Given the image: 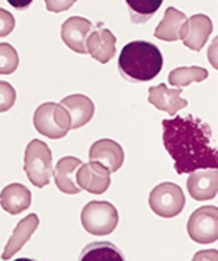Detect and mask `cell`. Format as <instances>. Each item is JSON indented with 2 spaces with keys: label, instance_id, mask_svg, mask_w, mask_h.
<instances>
[{
  "label": "cell",
  "instance_id": "obj_1",
  "mask_svg": "<svg viewBox=\"0 0 218 261\" xmlns=\"http://www.w3.org/2000/svg\"><path fill=\"white\" fill-rule=\"evenodd\" d=\"M163 145L179 175L195 169L218 168V152L211 127L192 114L162 121Z\"/></svg>",
  "mask_w": 218,
  "mask_h": 261
},
{
  "label": "cell",
  "instance_id": "obj_2",
  "mask_svg": "<svg viewBox=\"0 0 218 261\" xmlns=\"http://www.w3.org/2000/svg\"><path fill=\"white\" fill-rule=\"evenodd\" d=\"M163 54L148 41L128 42L118 59L119 73L128 82L153 81L163 69Z\"/></svg>",
  "mask_w": 218,
  "mask_h": 261
},
{
  "label": "cell",
  "instance_id": "obj_3",
  "mask_svg": "<svg viewBox=\"0 0 218 261\" xmlns=\"http://www.w3.org/2000/svg\"><path fill=\"white\" fill-rule=\"evenodd\" d=\"M23 169L35 187L48 186L52 177V153L45 142L35 139L28 143L25 149Z\"/></svg>",
  "mask_w": 218,
  "mask_h": 261
},
{
  "label": "cell",
  "instance_id": "obj_4",
  "mask_svg": "<svg viewBox=\"0 0 218 261\" xmlns=\"http://www.w3.org/2000/svg\"><path fill=\"white\" fill-rule=\"evenodd\" d=\"M34 125L40 135L57 140L72 130V118L61 104L45 102L35 110Z\"/></svg>",
  "mask_w": 218,
  "mask_h": 261
},
{
  "label": "cell",
  "instance_id": "obj_5",
  "mask_svg": "<svg viewBox=\"0 0 218 261\" xmlns=\"http://www.w3.org/2000/svg\"><path fill=\"white\" fill-rule=\"evenodd\" d=\"M80 220L90 235H109L119 222L118 210L109 201H90L82 210Z\"/></svg>",
  "mask_w": 218,
  "mask_h": 261
},
{
  "label": "cell",
  "instance_id": "obj_6",
  "mask_svg": "<svg viewBox=\"0 0 218 261\" xmlns=\"http://www.w3.org/2000/svg\"><path fill=\"white\" fill-rule=\"evenodd\" d=\"M185 194L182 188L175 182H162L151 190L148 204L157 216L162 218H175L185 209Z\"/></svg>",
  "mask_w": 218,
  "mask_h": 261
},
{
  "label": "cell",
  "instance_id": "obj_7",
  "mask_svg": "<svg viewBox=\"0 0 218 261\" xmlns=\"http://www.w3.org/2000/svg\"><path fill=\"white\" fill-rule=\"evenodd\" d=\"M188 233L198 244H212L218 238V210L215 206H204L195 210L188 220Z\"/></svg>",
  "mask_w": 218,
  "mask_h": 261
},
{
  "label": "cell",
  "instance_id": "obj_8",
  "mask_svg": "<svg viewBox=\"0 0 218 261\" xmlns=\"http://www.w3.org/2000/svg\"><path fill=\"white\" fill-rule=\"evenodd\" d=\"M86 50L99 63H108L116 53V37L99 22L86 40Z\"/></svg>",
  "mask_w": 218,
  "mask_h": 261
},
{
  "label": "cell",
  "instance_id": "obj_9",
  "mask_svg": "<svg viewBox=\"0 0 218 261\" xmlns=\"http://www.w3.org/2000/svg\"><path fill=\"white\" fill-rule=\"evenodd\" d=\"M186 186L189 196L197 201L214 199L218 191L217 168H204L192 171L188 177Z\"/></svg>",
  "mask_w": 218,
  "mask_h": 261
},
{
  "label": "cell",
  "instance_id": "obj_10",
  "mask_svg": "<svg viewBox=\"0 0 218 261\" xmlns=\"http://www.w3.org/2000/svg\"><path fill=\"white\" fill-rule=\"evenodd\" d=\"M77 184L90 194H104L111 186V172L102 164L90 161L77 171Z\"/></svg>",
  "mask_w": 218,
  "mask_h": 261
},
{
  "label": "cell",
  "instance_id": "obj_11",
  "mask_svg": "<svg viewBox=\"0 0 218 261\" xmlns=\"http://www.w3.org/2000/svg\"><path fill=\"white\" fill-rule=\"evenodd\" d=\"M94 30V23L82 16H72L66 19L61 27V40L64 44L72 48L73 51L86 54V40L90 31Z\"/></svg>",
  "mask_w": 218,
  "mask_h": 261
},
{
  "label": "cell",
  "instance_id": "obj_12",
  "mask_svg": "<svg viewBox=\"0 0 218 261\" xmlns=\"http://www.w3.org/2000/svg\"><path fill=\"white\" fill-rule=\"evenodd\" d=\"M89 159L102 164L105 168H108L109 172H116L122 167L125 155L121 145L111 139H101L90 146Z\"/></svg>",
  "mask_w": 218,
  "mask_h": 261
},
{
  "label": "cell",
  "instance_id": "obj_13",
  "mask_svg": "<svg viewBox=\"0 0 218 261\" xmlns=\"http://www.w3.org/2000/svg\"><path fill=\"white\" fill-rule=\"evenodd\" d=\"M148 102L157 110L165 111L170 117L176 115L177 111L183 110L188 105L186 99L182 98V89H169L165 84L157 85L148 89Z\"/></svg>",
  "mask_w": 218,
  "mask_h": 261
},
{
  "label": "cell",
  "instance_id": "obj_14",
  "mask_svg": "<svg viewBox=\"0 0 218 261\" xmlns=\"http://www.w3.org/2000/svg\"><path fill=\"white\" fill-rule=\"evenodd\" d=\"M82 161L79 158L64 156L61 158L52 171L55 179V186L60 191L66 194H79L80 186L77 184V171L82 167Z\"/></svg>",
  "mask_w": 218,
  "mask_h": 261
},
{
  "label": "cell",
  "instance_id": "obj_15",
  "mask_svg": "<svg viewBox=\"0 0 218 261\" xmlns=\"http://www.w3.org/2000/svg\"><path fill=\"white\" fill-rule=\"evenodd\" d=\"M188 28V18L183 12L175 8H167L162 22L157 25L154 37L162 41H179L185 37Z\"/></svg>",
  "mask_w": 218,
  "mask_h": 261
},
{
  "label": "cell",
  "instance_id": "obj_16",
  "mask_svg": "<svg viewBox=\"0 0 218 261\" xmlns=\"http://www.w3.org/2000/svg\"><path fill=\"white\" fill-rule=\"evenodd\" d=\"M60 104L67 110V113L72 118V128H80L82 125L87 124L94 118L95 104L86 95H69L63 98Z\"/></svg>",
  "mask_w": 218,
  "mask_h": 261
},
{
  "label": "cell",
  "instance_id": "obj_17",
  "mask_svg": "<svg viewBox=\"0 0 218 261\" xmlns=\"http://www.w3.org/2000/svg\"><path fill=\"white\" fill-rule=\"evenodd\" d=\"M38 225H40V219L34 213L19 220V223L16 225V228L13 230V233H12L11 240L8 241V244L5 247V251L2 254V258L3 260H11L16 252H19L22 250V247L31 240L32 233H35Z\"/></svg>",
  "mask_w": 218,
  "mask_h": 261
},
{
  "label": "cell",
  "instance_id": "obj_18",
  "mask_svg": "<svg viewBox=\"0 0 218 261\" xmlns=\"http://www.w3.org/2000/svg\"><path fill=\"white\" fill-rule=\"evenodd\" d=\"M31 203V191L19 182L6 186L0 193V206L11 215H19L23 210L29 209Z\"/></svg>",
  "mask_w": 218,
  "mask_h": 261
},
{
  "label": "cell",
  "instance_id": "obj_19",
  "mask_svg": "<svg viewBox=\"0 0 218 261\" xmlns=\"http://www.w3.org/2000/svg\"><path fill=\"white\" fill-rule=\"evenodd\" d=\"M211 32H212V22L207 15L202 13L194 15L188 19L186 34L182 38V41L188 48L199 51L208 41Z\"/></svg>",
  "mask_w": 218,
  "mask_h": 261
},
{
  "label": "cell",
  "instance_id": "obj_20",
  "mask_svg": "<svg viewBox=\"0 0 218 261\" xmlns=\"http://www.w3.org/2000/svg\"><path fill=\"white\" fill-rule=\"evenodd\" d=\"M82 261H122L124 255L111 242L89 244L82 252Z\"/></svg>",
  "mask_w": 218,
  "mask_h": 261
},
{
  "label": "cell",
  "instance_id": "obj_21",
  "mask_svg": "<svg viewBox=\"0 0 218 261\" xmlns=\"http://www.w3.org/2000/svg\"><path fill=\"white\" fill-rule=\"evenodd\" d=\"M208 77V70L204 67L191 66V67H176L169 73V84L176 88H183L194 82H202Z\"/></svg>",
  "mask_w": 218,
  "mask_h": 261
},
{
  "label": "cell",
  "instance_id": "obj_22",
  "mask_svg": "<svg viewBox=\"0 0 218 261\" xmlns=\"http://www.w3.org/2000/svg\"><path fill=\"white\" fill-rule=\"evenodd\" d=\"M130 9V18L134 23H145L154 16L163 0H125Z\"/></svg>",
  "mask_w": 218,
  "mask_h": 261
},
{
  "label": "cell",
  "instance_id": "obj_23",
  "mask_svg": "<svg viewBox=\"0 0 218 261\" xmlns=\"http://www.w3.org/2000/svg\"><path fill=\"white\" fill-rule=\"evenodd\" d=\"M19 66V56L8 42H0V74H12Z\"/></svg>",
  "mask_w": 218,
  "mask_h": 261
},
{
  "label": "cell",
  "instance_id": "obj_24",
  "mask_svg": "<svg viewBox=\"0 0 218 261\" xmlns=\"http://www.w3.org/2000/svg\"><path fill=\"white\" fill-rule=\"evenodd\" d=\"M16 101V91L9 82L0 81V113L9 111Z\"/></svg>",
  "mask_w": 218,
  "mask_h": 261
},
{
  "label": "cell",
  "instance_id": "obj_25",
  "mask_svg": "<svg viewBox=\"0 0 218 261\" xmlns=\"http://www.w3.org/2000/svg\"><path fill=\"white\" fill-rule=\"evenodd\" d=\"M15 28V18L11 12L0 8V37L9 35Z\"/></svg>",
  "mask_w": 218,
  "mask_h": 261
},
{
  "label": "cell",
  "instance_id": "obj_26",
  "mask_svg": "<svg viewBox=\"0 0 218 261\" xmlns=\"http://www.w3.org/2000/svg\"><path fill=\"white\" fill-rule=\"evenodd\" d=\"M76 2L77 0H45V8L48 12L58 13V12L69 11Z\"/></svg>",
  "mask_w": 218,
  "mask_h": 261
},
{
  "label": "cell",
  "instance_id": "obj_27",
  "mask_svg": "<svg viewBox=\"0 0 218 261\" xmlns=\"http://www.w3.org/2000/svg\"><path fill=\"white\" fill-rule=\"evenodd\" d=\"M32 2L34 0H8V3L11 5L12 8L18 9V11H26L31 6Z\"/></svg>",
  "mask_w": 218,
  "mask_h": 261
}]
</instances>
